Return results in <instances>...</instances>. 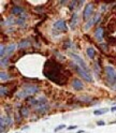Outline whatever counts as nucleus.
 <instances>
[{
  "mask_svg": "<svg viewBox=\"0 0 116 133\" xmlns=\"http://www.w3.org/2000/svg\"><path fill=\"white\" fill-rule=\"evenodd\" d=\"M43 74L49 81L56 83L58 85H63L65 82H67V77L62 74L61 65L53 59H49L45 62Z\"/></svg>",
  "mask_w": 116,
  "mask_h": 133,
  "instance_id": "1",
  "label": "nucleus"
},
{
  "mask_svg": "<svg viewBox=\"0 0 116 133\" xmlns=\"http://www.w3.org/2000/svg\"><path fill=\"white\" fill-rule=\"evenodd\" d=\"M39 91V87L38 86H35V85H31V84H27V85H25L18 92H17V97L18 98H27L29 96H34L36 95L37 92Z\"/></svg>",
  "mask_w": 116,
  "mask_h": 133,
  "instance_id": "2",
  "label": "nucleus"
},
{
  "mask_svg": "<svg viewBox=\"0 0 116 133\" xmlns=\"http://www.w3.org/2000/svg\"><path fill=\"white\" fill-rule=\"evenodd\" d=\"M104 71H105V76H106V84L111 88L114 89L115 84H116V71H115V69L111 65H106Z\"/></svg>",
  "mask_w": 116,
  "mask_h": 133,
  "instance_id": "3",
  "label": "nucleus"
},
{
  "mask_svg": "<svg viewBox=\"0 0 116 133\" xmlns=\"http://www.w3.org/2000/svg\"><path fill=\"white\" fill-rule=\"evenodd\" d=\"M72 68L76 71V73L79 74V75L83 78L85 79L86 82H89V83H93L94 82V78L92 76V74H90V71H87V70H84L83 68H81L80 65H78L76 63H71Z\"/></svg>",
  "mask_w": 116,
  "mask_h": 133,
  "instance_id": "4",
  "label": "nucleus"
},
{
  "mask_svg": "<svg viewBox=\"0 0 116 133\" xmlns=\"http://www.w3.org/2000/svg\"><path fill=\"white\" fill-rule=\"evenodd\" d=\"M53 27H54V29H57L58 31H61V32H67L68 31L67 23H66V21H63V19H59V21L55 22Z\"/></svg>",
  "mask_w": 116,
  "mask_h": 133,
  "instance_id": "5",
  "label": "nucleus"
},
{
  "mask_svg": "<svg viewBox=\"0 0 116 133\" xmlns=\"http://www.w3.org/2000/svg\"><path fill=\"white\" fill-rule=\"evenodd\" d=\"M70 56L72 57V59L75 61V63L78 64V65H80L81 68H83L84 70H87V71H89V69H88V66H87V64H86V62L82 59V58L79 56V55H75V54H70Z\"/></svg>",
  "mask_w": 116,
  "mask_h": 133,
  "instance_id": "6",
  "label": "nucleus"
},
{
  "mask_svg": "<svg viewBox=\"0 0 116 133\" xmlns=\"http://www.w3.org/2000/svg\"><path fill=\"white\" fill-rule=\"evenodd\" d=\"M93 11H94V4L93 3H89L85 6L84 11H83V18L85 21H87L89 17H92V14H93Z\"/></svg>",
  "mask_w": 116,
  "mask_h": 133,
  "instance_id": "7",
  "label": "nucleus"
},
{
  "mask_svg": "<svg viewBox=\"0 0 116 133\" xmlns=\"http://www.w3.org/2000/svg\"><path fill=\"white\" fill-rule=\"evenodd\" d=\"M72 87L74 88V90H76V91H80L82 90L83 88H84V84L78 78H74L72 81Z\"/></svg>",
  "mask_w": 116,
  "mask_h": 133,
  "instance_id": "8",
  "label": "nucleus"
},
{
  "mask_svg": "<svg viewBox=\"0 0 116 133\" xmlns=\"http://www.w3.org/2000/svg\"><path fill=\"white\" fill-rule=\"evenodd\" d=\"M95 38L98 40V41H100V42H102L103 41V38H104V32H103V29L101 27H98L95 31Z\"/></svg>",
  "mask_w": 116,
  "mask_h": 133,
  "instance_id": "9",
  "label": "nucleus"
},
{
  "mask_svg": "<svg viewBox=\"0 0 116 133\" xmlns=\"http://www.w3.org/2000/svg\"><path fill=\"white\" fill-rule=\"evenodd\" d=\"M16 47H17V45H16L15 43H11L10 45H8V46L5 47V54H4V57L11 55V54L15 51V49H16ZM4 57H3V58H4Z\"/></svg>",
  "mask_w": 116,
  "mask_h": 133,
  "instance_id": "10",
  "label": "nucleus"
},
{
  "mask_svg": "<svg viewBox=\"0 0 116 133\" xmlns=\"http://www.w3.org/2000/svg\"><path fill=\"white\" fill-rule=\"evenodd\" d=\"M48 110H49V106H48L47 104H44V105H41V106H37L36 112H37L38 114H44V113H46Z\"/></svg>",
  "mask_w": 116,
  "mask_h": 133,
  "instance_id": "11",
  "label": "nucleus"
},
{
  "mask_svg": "<svg viewBox=\"0 0 116 133\" xmlns=\"http://www.w3.org/2000/svg\"><path fill=\"white\" fill-rule=\"evenodd\" d=\"M24 13V9L22 6H20V5H14L13 6V9H12V14L13 15H22Z\"/></svg>",
  "mask_w": 116,
  "mask_h": 133,
  "instance_id": "12",
  "label": "nucleus"
},
{
  "mask_svg": "<svg viewBox=\"0 0 116 133\" xmlns=\"http://www.w3.org/2000/svg\"><path fill=\"white\" fill-rule=\"evenodd\" d=\"M86 53H87V56L90 58V59H94V58L96 57V51H95V48H94L93 46L87 47Z\"/></svg>",
  "mask_w": 116,
  "mask_h": 133,
  "instance_id": "13",
  "label": "nucleus"
},
{
  "mask_svg": "<svg viewBox=\"0 0 116 133\" xmlns=\"http://www.w3.org/2000/svg\"><path fill=\"white\" fill-rule=\"evenodd\" d=\"M76 23H78V14L73 13L72 17H71V21H70V26H71L72 29H74L76 27Z\"/></svg>",
  "mask_w": 116,
  "mask_h": 133,
  "instance_id": "14",
  "label": "nucleus"
},
{
  "mask_svg": "<svg viewBox=\"0 0 116 133\" xmlns=\"http://www.w3.org/2000/svg\"><path fill=\"white\" fill-rule=\"evenodd\" d=\"M12 122L11 118L10 117H1V128H4V126H8V124H10Z\"/></svg>",
  "mask_w": 116,
  "mask_h": 133,
  "instance_id": "15",
  "label": "nucleus"
},
{
  "mask_svg": "<svg viewBox=\"0 0 116 133\" xmlns=\"http://www.w3.org/2000/svg\"><path fill=\"white\" fill-rule=\"evenodd\" d=\"M29 41L28 40H23V41H21L20 42V44H18V47L20 48H26L27 46H29Z\"/></svg>",
  "mask_w": 116,
  "mask_h": 133,
  "instance_id": "16",
  "label": "nucleus"
},
{
  "mask_svg": "<svg viewBox=\"0 0 116 133\" xmlns=\"http://www.w3.org/2000/svg\"><path fill=\"white\" fill-rule=\"evenodd\" d=\"M94 24H96V18H95V17H93V18H90V19H89L88 24H86V25H85V28H86V29H89L90 27L93 26Z\"/></svg>",
  "mask_w": 116,
  "mask_h": 133,
  "instance_id": "17",
  "label": "nucleus"
},
{
  "mask_svg": "<svg viewBox=\"0 0 116 133\" xmlns=\"http://www.w3.org/2000/svg\"><path fill=\"white\" fill-rule=\"evenodd\" d=\"M25 18H26V15H25V14H24V15L22 14V15L20 16V18L17 19V24L20 25V26H23V25L25 24Z\"/></svg>",
  "mask_w": 116,
  "mask_h": 133,
  "instance_id": "18",
  "label": "nucleus"
},
{
  "mask_svg": "<svg viewBox=\"0 0 116 133\" xmlns=\"http://www.w3.org/2000/svg\"><path fill=\"white\" fill-rule=\"evenodd\" d=\"M0 77H1V81H4V79L8 81L10 78V75L8 73H5V72H1L0 73Z\"/></svg>",
  "mask_w": 116,
  "mask_h": 133,
  "instance_id": "19",
  "label": "nucleus"
},
{
  "mask_svg": "<svg viewBox=\"0 0 116 133\" xmlns=\"http://www.w3.org/2000/svg\"><path fill=\"white\" fill-rule=\"evenodd\" d=\"M21 113H22V115H23V117H27L28 114H29L27 107H23V109L21 110Z\"/></svg>",
  "mask_w": 116,
  "mask_h": 133,
  "instance_id": "20",
  "label": "nucleus"
},
{
  "mask_svg": "<svg viewBox=\"0 0 116 133\" xmlns=\"http://www.w3.org/2000/svg\"><path fill=\"white\" fill-rule=\"evenodd\" d=\"M8 63H9V58L5 57V58H1V66H7Z\"/></svg>",
  "mask_w": 116,
  "mask_h": 133,
  "instance_id": "21",
  "label": "nucleus"
},
{
  "mask_svg": "<svg viewBox=\"0 0 116 133\" xmlns=\"http://www.w3.org/2000/svg\"><path fill=\"white\" fill-rule=\"evenodd\" d=\"M107 111H109V109H106V110H96L94 112L95 115H102V114H105Z\"/></svg>",
  "mask_w": 116,
  "mask_h": 133,
  "instance_id": "22",
  "label": "nucleus"
},
{
  "mask_svg": "<svg viewBox=\"0 0 116 133\" xmlns=\"http://www.w3.org/2000/svg\"><path fill=\"white\" fill-rule=\"evenodd\" d=\"M14 18L12 17V16H11V17H9V18H8L7 19V22H5V25H12V24H14Z\"/></svg>",
  "mask_w": 116,
  "mask_h": 133,
  "instance_id": "23",
  "label": "nucleus"
},
{
  "mask_svg": "<svg viewBox=\"0 0 116 133\" xmlns=\"http://www.w3.org/2000/svg\"><path fill=\"white\" fill-rule=\"evenodd\" d=\"M65 128H66V124H60V126L56 127V128L54 129V131L57 132V131H60V130H62V129H65Z\"/></svg>",
  "mask_w": 116,
  "mask_h": 133,
  "instance_id": "24",
  "label": "nucleus"
},
{
  "mask_svg": "<svg viewBox=\"0 0 116 133\" xmlns=\"http://www.w3.org/2000/svg\"><path fill=\"white\" fill-rule=\"evenodd\" d=\"M80 99H81V101H83V102H89L90 100H92L89 97H81Z\"/></svg>",
  "mask_w": 116,
  "mask_h": 133,
  "instance_id": "25",
  "label": "nucleus"
},
{
  "mask_svg": "<svg viewBox=\"0 0 116 133\" xmlns=\"http://www.w3.org/2000/svg\"><path fill=\"white\" fill-rule=\"evenodd\" d=\"M70 46H71V41H67V42H66L65 43V45H63V47L66 48V49H67V48H70Z\"/></svg>",
  "mask_w": 116,
  "mask_h": 133,
  "instance_id": "26",
  "label": "nucleus"
},
{
  "mask_svg": "<svg viewBox=\"0 0 116 133\" xmlns=\"http://www.w3.org/2000/svg\"><path fill=\"white\" fill-rule=\"evenodd\" d=\"M97 124H98V126H104L105 122L103 120H99V121H97Z\"/></svg>",
  "mask_w": 116,
  "mask_h": 133,
  "instance_id": "27",
  "label": "nucleus"
},
{
  "mask_svg": "<svg viewBox=\"0 0 116 133\" xmlns=\"http://www.w3.org/2000/svg\"><path fill=\"white\" fill-rule=\"evenodd\" d=\"M74 129H78V126H70V127H68V130H74Z\"/></svg>",
  "mask_w": 116,
  "mask_h": 133,
  "instance_id": "28",
  "label": "nucleus"
},
{
  "mask_svg": "<svg viewBox=\"0 0 116 133\" xmlns=\"http://www.w3.org/2000/svg\"><path fill=\"white\" fill-rule=\"evenodd\" d=\"M111 112H116V105L112 107V109H111Z\"/></svg>",
  "mask_w": 116,
  "mask_h": 133,
  "instance_id": "29",
  "label": "nucleus"
},
{
  "mask_svg": "<svg viewBox=\"0 0 116 133\" xmlns=\"http://www.w3.org/2000/svg\"><path fill=\"white\" fill-rule=\"evenodd\" d=\"M76 133H84V131H83V130H79Z\"/></svg>",
  "mask_w": 116,
  "mask_h": 133,
  "instance_id": "30",
  "label": "nucleus"
}]
</instances>
